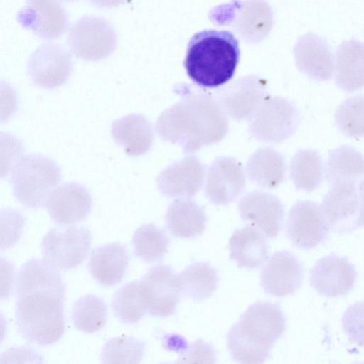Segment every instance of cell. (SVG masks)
<instances>
[{"label": "cell", "instance_id": "obj_1", "mask_svg": "<svg viewBox=\"0 0 364 364\" xmlns=\"http://www.w3.org/2000/svg\"><path fill=\"white\" fill-rule=\"evenodd\" d=\"M15 290V321L23 338L40 346L58 342L65 331V284L59 269L43 258L31 259L18 270Z\"/></svg>", "mask_w": 364, "mask_h": 364}, {"label": "cell", "instance_id": "obj_2", "mask_svg": "<svg viewBox=\"0 0 364 364\" xmlns=\"http://www.w3.org/2000/svg\"><path fill=\"white\" fill-rule=\"evenodd\" d=\"M156 129L162 139L181 145L185 152H193L220 141L227 132L228 120L215 101L198 95L164 111Z\"/></svg>", "mask_w": 364, "mask_h": 364}, {"label": "cell", "instance_id": "obj_3", "mask_svg": "<svg viewBox=\"0 0 364 364\" xmlns=\"http://www.w3.org/2000/svg\"><path fill=\"white\" fill-rule=\"evenodd\" d=\"M285 329L286 319L279 305L255 302L229 330L227 347L236 362L262 363Z\"/></svg>", "mask_w": 364, "mask_h": 364}, {"label": "cell", "instance_id": "obj_4", "mask_svg": "<svg viewBox=\"0 0 364 364\" xmlns=\"http://www.w3.org/2000/svg\"><path fill=\"white\" fill-rule=\"evenodd\" d=\"M240 54L238 41L232 33L205 30L191 38L184 65L193 82L203 87L215 88L232 79Z\"/></svg>", "mask_w": 364, "mask_h": 364}, {"label": "cell", "instance_id": "obj_5", "mask_svg": "<svg viewBox=\"0 0 364 364\" xmlns=\"http://www.w3.org/2000/svg\"><path fill=\"white\" fill-rule=\"evenodd\" d=\"M61 171L51 159L35 154L23 156L14 165L11 182L16 199L28 208L44 207L59 183Z\"/></svg>", "mask_w": 364, "mask_h": 364}, {"label": "cell", "instance_id": "obj_6", "mask_svg": "<svg viewBox=\"0 0 364 364\" xmlns=\"http://www.w3.org/2000/svg\"><path fill=\"white\" fill-rule=\"evenodd\" d=\"M117 43V33L112 24L103 18L93 16L77 20L68 36L72 53L86 61L107 58L115 50Z\"/></svg>", "mask_w": 364, "mask_h": 364}, {"label": "cell", "instance_id": "obj_7", "mask_svg": "<svg viewBox=\"0 0 364 364\" xmlns=\"http://www.w3.org/2000/svg\"><path fill=\"white\" fill-rule=\"evenodd\" d=\"M91 240V232L85 227L52 228L42 240L43 258L59 270L76 268L85 259Z\"/></svg>", "mask_w": 364, "mask_h": 364}, {"label": "cell", "instance_id": "obj_8", "mask_svg": "<svg viewBox=\"0 0 364 364\" xmlns=\"http://www.w3.org/2000/svg\"><path fill=\"white\" fill-rule=\"evenodd\" d=\"M140 284L150 315L165 318L175 313L181 290L178 276L170 266L152 267Z\"/></svg>", "mask_w": 364, "mask_h": 364}, {"label": "cell", "instance_id": "obj_9", "mask_svg": "<svg viewBox=\"0 0 364 364\" xmlns=\"http://www.w3.org/2000/svg\"><path fill=\"white\" fill-rule=\"evenodd\" d=\"M73 68L70 54L61 46L49 43L38 47L27 63V73L36 86L53 90L64 85Z\"/></svg>", "mask_w": 364, "mask_h": 364}, {"label": "cell", "instance_id": "obj_10", "mask_svg": "<svg viewBox=\"0 0 364 364\" xmlns=\"http://www.w3.org/2000/svg\"><path fill=\"white\" fill-rule=\"evenodd\" d=\"M330 230L321 206L311 200H300L290 209L286 223L287 235L298 248L309 250L320 244Z\"/></svg>", "mask_w": 364, "mask_h": 364}, {"label": "cell", "instance_id": "obj_11", "mask_svg": "<svg viewBox=\"0 0 364 364\" xmlns=\"http://www.w3.org/2000/svg\"><path fill=\"white\" fill-rule=\"evenodd\" d=\"M355 266L334 253L318 259L310 271L309 284L318 294L337 297L348 293L357 279Z\"/></svg>", "mask_w": 364, "mask_h": 364}, {"label": "cell", "instance_id": "obj_12", "mask_svg": "<svg viewBox=\"0 0 364 364\" xmlns=\"http://www.w3.org/2000/svg\"><path fill=\"white\" fill-rule=\"evenodd\" d=\"M16 20L24 28L48 40L60 37L69 26L68 14L57 0H26Z\"/></svg>", "mask_w": 364, "mask_h": 364}, {"label": "cell", "instance_id": "obj_13", "mask_svg": "<svg viewBox=\"0 0 364 364\" xmlns=\"http://www.w3.org/2000/svg\"><path fill=\"white\" fill-rule=\"evenodd\" d=\"M360 204L356 184L336 183L331 185L321 206L331 230L348 233L360 227Z\"/></svg>", "mask_w": 364, "mask_h": 364}, {"label": "cell", "instance_id": "obj_14", "mask_svg": "<svg viewBox=\"0 0 364 364\" xmlns=\"http://www.w3.org/2000/svg\"><path fill=\"white\" fill-rule=\"evenodd\" d=\"M304 268L291 252H274L262 269L260 283L264 292L273 296L292 294L303 281Z\"/></svg>", "mask_w": 364, "mask_h": 364}, {"label": "cell", "instance_id": "obj_15", "mask_svg": "<svg viewBox=\"0 0 364 364\" xmlns=\"http://www.w3.org/2000/svg\"><path fill=\"white\" fill-rule=\"evenodd\" d=\"M92 198L81 184L65 183L55 188L47 203L50 218L59 225H72L85 220L92 209Z\"/></svg>", "mask_w": 364, "mask_h": 364}, {"label": "cell", "instance_id": "obj_16", "mask_svg": "<svg viewBox=\"0 0 364 364\" xmlns=\"http://www.w3.org/2000/svg\"><path fill=\"white\" fill-rule=\"evenodd\" d=\"M243 221L258 228L269 238L276 237L282 228L284 211L275 196L255 191L245 196L238 205Z\"/></svg>", "mask_w": 364, "mask_h": 364}, {"label": "cell", "instance_id": "obj_17", "mask_svg": "<svg viewBox=\"0 0 364 364\" xmlns=\"http://www.w3.org/2000/svg\"><path fill=\"white\" fill-rule=\"evenodd\" d=\"M245 175L239 162L230 157L216 159L209 168L205 192L210 202L228 205L242 192Z\"/></svg>", "mask_w": 364, "mask_h": 364}, {"label": "cell", "instance_id": "obj_18", "mask_svg": "<svg viewBox=\"0 0 364 364\" xmlns=\"http://www.w3.org/2000/svg\"><path fill=\"white\" fill-rule=\"evenodd\" d=\"M204 168L195 157L184 158L162 171L156 178L158 189L169 198L193 196L200 188Z\"/></svg>", "mask_w": 364, "mask_h": 364}, {"label": "cell", "instance_id": "obj_19", "mask_svg": "<svg viewBox=\"0 0 364 364\" xmlns=\"http://www.w3.org/2000/svg\"><path fill=\"white\" fill-rule=\"evenodd\" d=\"M299 70L311 80H330L333 72V56L326 40L309 33L301 38L296 49Z\"/></svg>", "mask_w": 364, "mask_h": 364}, {"label": "cell", "instance_id": "obj_20", "mask_svg": "<svg viewBox=\"0 0 364 364\" xmlns=\"http://www.w3.org/2000/svg\"><path fill=\"white\" fill-rule=\"evenodd\" d=\"M111 135L129 156L146 154L151 149L154 137L151 122L141 114H130L114 120Z\"/></svg>", "mask_w": 364, "mask_h": 364}, {"label": "cell", "instance_id": "obj_21", "mask_svg": "<svg viewBox=\"0 0 364 364\" xmlns=\"http://www.w3.org/2000/svg\"><path fill=\"white\" fill-rule=\"evenodd\" d=\"M129 264L124 245L113 242L95 248L90 255L88 268L92 278L105 287L117 284L122 279Z\"/></svg>", "mask_w": 364, "mask_h": 364}, {"label": "cell", "instance_id": "obj_22", "mask_svg": "<svg viewBox=\"0 0 364 364\" xmlns=\"http://www.w3.org/2000/svg\"><path fill=\"white\" fill-rule=\"evenodd\" d=\"M228 247L230 259L239 267L256 269L269 257V247L264 235L250 224L234 231Z\"/></svg>", "mask_w": 364, "mask_h": 364}, {"label": "cell", "instance_id": "obj_23", "mask_svg": "<svg viewBox=\"0 0 364 364\" xmlns=\"http://www.w3.org/2000/svg\"><path fill=\"white\" fill-rule=\"evenodd\" d=\"M335 82L348 92L364 87V43L356 39L343 41L336 53Z\"/></svg>", "mask_w": 364, "mask_h": 364}, {"label": "cell", "instance_id": "obj_24", "mask_svg": "<svg viewBox=\"0 0 364 364\" xmlns=\"http://www.w3.org/2000/svg\"><path fill=\"white\" fill-rule=\"evenodd\" d=\"M165 220L170 233L176 237L193 238L205 228L207 217L202 207L189 200H176L168 207Z\"/></svg>", "mask_w": 364, "mask_h": 364}, {"label": "cell", "instance_id": "obj_25", "mask_svg": "<svg viewBox=\"0 0 364 364\" xmlns=\"http://www.w3.org/2000/svg\"><path fill=\"white\" fill-rule=\"evenodd\" d=\"M364 176V157L355 148L343 145L331 150L327 158L325 176L329 185L356 184Z\"/></svg>", "mask_w": 364, "mask_h": 364}, {"label": "cell", "instance_id": "obj_26", "mask_svg": "<svg viewBox=\"0 0 364 364\" xmlns=\"http://www.w3.org/2000/svg\"><path fill=\"white\" fill-rule=\"evenodd\" d=\"M178 276L181 293L197 301L209 298L219 281L217 271L208 262L193 263Z\"/></svg>", "mask_w": 364, "mask_h": 364}, {"label": "cell", "instance_id": "obj_27", "mask_svg": "<svg viewBox=\"0 0 364 364\" xmlns=\"http://www.w3.org/2000/svg\"><path fill=\"white\" fill-rule=\"evenodd\" d=\"M291 178L298 190L312 191L323 179V164L316 150L301 149L293 156L290 164Z\"/></svg>", "mask_w": 364, "mask_h": 364}, {"label": "cell", "instance_id": "obj_28", "mask_svg": "<svg viewBox=\"0 0 364 364\" xmlns=\"http://www.w3.org/2000/svg\"><path fill=\"white\" fill-rule=\"evenodd\" d=\"M112 309L115 316L122 323H138L148 313L140 281L124 284L115 293Z\"/></svg>", "mask_w": 364, "mask_h": 364}, {"label": "cell", "instance_id": "obj_29", "mask_svg": "<svg viewBox=\"0 0 364 364\" xmlns=\"http://www.w3.org/2000/svg\"><path fill=\"white\" fill-rule=\"evenodd\" d=\"M132 243L137 257L145 262H156L167 252L169 237L164 230L154 224H145L135 230Z\"/></svg>", "mask_w": 364, "mask_h": 364}, {"label": "cell", "instance_id": "obj_30", "mask_svg": "<svg viewBox=\"0 0 364 364\" xmlns=\"http://www.w3.org/2000/svg\"><path fill=\"white\" fill-rule=\"evenodd\" d=\"M107 307L105 301L93 294L78 299L71 310V319L79 331L92 333L102 329L106 324Z\"/></svg>", "mask_w": 364, "mask_h": 364}, {"label": "cell", "instance_id": "obj_31", "mask_svg": "<svg viewBox=\"0 0 364 364\" xmlns=\"http://www.w3.org/2000/svg\"><path fill=\"white\" fill-rule=\"evenodd\" d=\"M146 343L133 336L112 338L104 344L100 355L102 363H139L144 355Z\"/></svg>", "mask_w": 364, "mask_h": 364}, {"label": "cell", "instance_id": "obj_32", "mask_svg": "<svg viewBox=\"0 0 364 364\" xmlns=\"http://www.w3.org/2000/svg\"><path fill=\"white\" fill-rule=\"evenodd\" d=\"M277 154L271 149H263L256 152L249 161V173L252 178L261 186L275 187L284 178L285 168H273L269 167L283 166L284 160L282 155L279 154L273 161V158Z\"/></svg>", "mask_w": 364, "mask_h": 364}, {"label": "cell", "instance_id": "obj_33", "mask_svg": "<svg viewBox=\"0 0 364 364\" xmlns=\"http://www.w3.org/2000/svg\"><path fill=\"white\" fill-rule=\"evenodd\" d=\"M338 129L350 137L364 136V95L350 97L341 102L335 114Z\"/></svg>", "mask_w": 364, "mask_h": 364}, {"label": "cell", "instance_id": "obj_34", "mask_svg": "<svg viewBox=\"0 0 364 364\" xmlns=\"http://www.w3.org/2000/svg\"><path fill=\"white\" fill-rule=\"evenodd\" d=\"M225 91L221 97L222 106L235 119L249 117L264 96V91L252 87H240Z\"/></svg>", "mask_w": 364, "mask_h": 364}, {"label": "cell", "instance_id": "obj_35", "mask_svg": "<svg viewBox=\"0 0 364 364\" xmlns=\"http://www.w3.org/2000/svg\"><path fill=\"white\" fill-rule=\"evenodd\" d=\"M342 327L350 342L364 347V301L354 303L346 309Z\"/></svg>", "mask_w": 364, "mask_h": 364}, {"label": "cell", "instance_id": "obj_36", "mask_svg": "<svg viewBox=\"0 0 364 364\" xmlns=\"http://www.w3.org/2000/svg\"><path fill=\"white\" fill-rule=\"evenodd\" d=\"M180 359V363H213L215 362L216 357L213 346L202 339H198L192 343Z\"/></svg>", "mask_w": 364, "mask_h": 364}, {"label": "cell", "instance_id": "obj_37", "mask_svg": "<svg viewBox=\"0 0 364 364\" xmlns=\"http://www.w3.org/2000/svg\"><path fill=\"white\" fill-rule=\"evenodd\" d=\"M9 219L1 212V250L14 245L21 233L24 224V218L16 213L14 222L9 223Z\"/></svg>", "mask_w": 364, "mask_h": 364}, {"label": "cell", "instance_id": "obj_38", "mask_svg": "<svg viewBox=\"0 0 364 364\" xmlns=\"http://www.w3.org/2000/svg\"><path fill=\"white\" fill-rule=\"evenodd\" d=\"M92 4L100 8H112L118 6L126 3H129L131 0H88Z\"/></svg>", "mask_w": 364, "mask_h": 364}, {"label": "cell", "instance_id": "obj_39", "mask_svg": "<svg viewBox=\"0 0 364 364\" xmlns=\"http://www.w3.org/2000/svg\"><path fill=\"white\" fill-rule=\"evenodd\" d=\"M358 193L360 197V215L359 224L360 226H364V179H363L358 186Z\"/></svg>", "mask_w": 364, "mask_h": 364}, {"label": "cell", "instance_id": "obj_40", "mask_svg": "<svg viewBox=\"0 0 364 364\" xmlns=\"http://www.w3.org/2000/svg\"><path fill=\"white\" fill-rule=\"evenodd\" d=\"M63 1H75V0H63Z\"/></svg>", "mask_w": 364, "mask_h": 364}]
</instances>
